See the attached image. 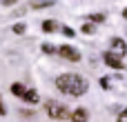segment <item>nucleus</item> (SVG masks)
Segmentation results:
<instances>
[{
	"label": "nucleus",
	"instance_id": "ddd939ff",
	"mask_svg": "<svg viewBox=\"0 0 127 122\" xmlns=\"http://www.w3.org/2000/svg\"><path fill=\"white\" fill-rule=\"evenodd\" d=\"M89 20L92 22H103L105 20V13H89Z\"/></svg>",
	"mask_w": 127,
	"mask_h": 122
},
{
	"label": "nucleus",
	"instance_id": "1a4fd4ad",
	"mask_svg": "<svg viewBox=\"0 0 127 122\" xmlns=\"http://www.w3.org/2000/svg\"><path fill=\"white\" fill-rule=\"evenodd\" d=\"M11 93L22 98V96L27 93V89H25V84H20V82H13V84H11Z\"/></svg>",
	"mask_w": 127,
	"mask_h": 122
},
{
	"label": "nucleus",
	"instance_id": "6ab92c4d",
	"mask_svg": "<svg viewBox=\"0 0 127 122\" xmlns=\"http://www.w3.org/2000/svg\"><path fill=\"white\" fill-rule=\"evenodd\" d=\"M2 4H13V2H18V0H0Z\"/></svg>",
	"mask_w": 127,
	"mask_h": 122
},
{
	"label": "nucleus",
	"instance_id": "6e6552de",
	"mask_svg": "<svg viewBox=\"0 0 127 122\" xmlns=\"http://www.w3.org/2000/svg\"><path fill=\"white\" fill-rule=\"evenodd\" d=\"M25 98V102H29V104H36L40 98H38V91H33V89H27V93L22 96Z\"/></svg>",
	"mask_w": 127,
	"mask_h": 122
},
{
	"label": "nucleus",
	"instance_id": "aec40b11",
	"mask_svg": "<svg viewBox=\"0 0 127 122\" xmlns=\"http://www.w3.org/2000/svg\"><path fill=\"white\" fill-rule=\"evenodd\" d=\"M123 18H125V20H127V7H125V9H123Z\"/></svg>",
	"mask_w": 127,
	"mask_h": 122
},
{
	"label": "nucleus",
	"instance_id": "dca6fc26",
	"mask_svg": "<svg viewBox=\"0 0 127 122\" xmlns=\"http://www.w3.org/2000/svg\"><path fill=\"white\" fill-rule=\"evenodd\" d=\"M109 82H112L109 78H100V87H103V89H109V87H112Z\"/></svg>",
	"mask_w": 127,
	"mask_h": 122
},
{
	"label": "nucleus",
	"instance_id": "9b49d317",
	"mask_svg": "<svg viewBox=\"0 0 127 122\" xmlns=\"http://www.w3.org/2000/svg\"><path fill=\"white\" fill-rule=\"evenodd\" d=\"M25 29H27V27H25V22H16V24H13V29H11V31H13V33H18V36H20V33H25Z\"/></svg>",
	"mask_w": 127,
	"mask_h": 122
},
{
	"label": "nucleus",
	"instance_id": "39448f33",
	"mask_svg": "<svg viewBox=\"0 0 127 122\" xmlns=\"http://www.w3.org/2000/svg\"><path fill=\"white\" fill-rule=\"evenodd\" d=\"M109 47H112V53H116L118 58L127 53V44H125V40H123V38H112Z\"/></svg>",
	"mask_w": 127,
	"mask_h": 122
},
{
	"label": "nucleus",
	"instance_id": "20e7f679",
	"mask_svg": "<svg viewBox=\"0 0 127 122\" xmlns=\"http://www.w3.org/2000/svg\"><path fill=\"white\" fill-rule=\"evenodd\" d=\"M103 60L107 62V67H112V69H116V71L125 69V67H123V60H121L116 53H112V51H105V53H103Z\"/></svg>",
	"mask_w": 127,
	"mask_h": 122
},
{
	"label": "nucleus",
	"instance_id": "a211bd4d",
	"mask_svg": "<svg viewBox=\"0 0 127 122\" xmlns=\"http://www.w3.org/2000/svg\"><path fill=\"white\" fill-rule=\"evenodd\" d=\"M7 113V109H4V104H2V98H0V116H4Z\"/></svg>",
	"mask_w": 127,
	"mask_h": 122
},
{
	"label": "nucleus",
	"instance_id": "423d86ee",
	"mask_svg": "<svg viewBox=\"0 0 127 122\" xmlns=\"http://www.w3.org/2000/svg\"><path fill=\"white\" fill-rule=\"evenodd\" d=\"M71 122H87L89 120V113H87V109H76V111H71Z\"/></svg>",
	"mask_w": 127,
	"mask_h": 122
},
{
	"label": "nucleus",
	"instance_id": "f8f14e48",
	"mask_svg": "<svg viewBox=\"0 0 127 122\" xmlns=\"http://www.w3.org/2000/svg\"><path fill=\"white\" fill-rule=\"evenodd\" d=\"M83 33L92 36V33H96V27H94V24H89V22H85V24H83Z\"/></svg>",
	"mask_w": 127,
	"mask_h": 122
},
{
	"label": "nucleus",
	"instance_id": "7ed1b4c3",
	"mask_svg": "<svg viewBox=\"0 0 127 122\" xmlns=\"http://www.w3.org/2000/svg\"><path fill=\"white\" fill-rule=\"evenodd\" d=\"M58 53H60L65 60H71V62H78V60H80V51L74 49L71 44H63V47H58Z\"/></svg>",
	"mask_w": 127,
	"mask_h": 122
},
{
	"label": "nucleus",
	"instance_id": "0eeeda50",
	"mask_svg": "<svg viewBox=\"0 0 127 122\" xmlns=\"http://www.w3.org/2000/svg\"><path fill=\"white\" fill-rule=\"evenodd\" d=\"M58 29H60V24H58L56 20H45V22H42V31H45V33H56Z\"/></svg>",
	"mask_w": 127,
	"mask_h": 122
},
{
	"label": "nucleus",
	"instance_id": "f3484780",
	"mask_svg": "<svg viewBox=\"0 0 127 122\" xmlns=\"http://www.w3.org/2000/svg\"><path fill=\"white\" fill-rule=\"evenodd\" d=\"M116 122H127V109L121 113V116H118V120H116Z\"/></svg>",
	"mask_w": 127,
	"mask_h": 122
},
{
	"label": "nucleus",
	"instance_id": "2eb2a0df",
	"mask_svg": "<svg viewBox=\"0 0 127 122\" xmlns=\"http://www.w3.org/2000/svg\"><path fill=\"white\" fill-rule=\"evenodd\" d=\"M42 51H45V53H54V51H58V47H54V44L45 42V44H42Z\"/></svg>",
	"mask_w": 127,
	"mask_h": 122
},
{
	"label": "nucleus",
	"instance_id": "9d476101",
	"mask_svg": "<svg viewBox=\"0 0 127 122\" xmlns=\"http://www.w3.org/2000/svg\"><path fill=\"white\" fill-rule=\"evenodd\" d=\"M56 0H31V7L33 9H42V7H51Z\"/></svg>",
	"mask_w": 127,
	"mask_h": 122
},
{
	"label": "nucleus",
	"instance_id": "4468645a",
	"mask_svg": "<svg viewBox=\"0 0 127 122\" xmlns=\"http://www.w3.org/2000/svg\"><path fill=\"white\" fill-rule=\"evenodd\" d=\"M60 33H63V36H67V38H74V36H76V31H74L71 27H63V29H60Z\"/></svg>",
	"mask_w": 127,
	"mask_h": 122
},
{
	"label": "nucleus",
	"instance_id": "f257e3e1",
	"mask_svg": "<svg viewBox=\"0 0 127 122\" xmlns=\"http://www.w3.org/2000/svg\"><path fill=\"white\" fill-rule=\"evenodd\" d=\"M56 89H58L60 93H65V96L78 98V96H85V93H87L89 82H87L83 76H78V73H63V76L56 78Z\"/></svg>",
	"mask_w": 127,
	"mask_h": 122
},
{
	"label": "nucleus",
	"instance_id": "f03ea898",
	"mask_svg": "<svg viewBox=\"0 0 127 122\" xmlns=\"http://www.w3.org/2000/svg\"><path fill=\"white\" fill-rule=\"evenodd\" d=\"M45 109H47V116H49L51 120H65V118L71 116V111H69L63 102H56V100H49V102L45 104Z\"/></svg>",
	"mask_w": 127,
	"mask_h": 122
}]
</instances>
